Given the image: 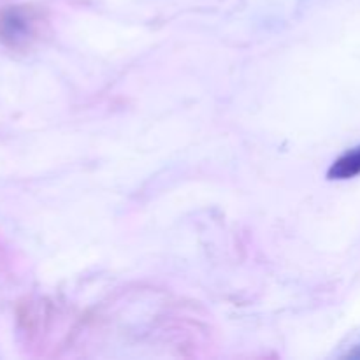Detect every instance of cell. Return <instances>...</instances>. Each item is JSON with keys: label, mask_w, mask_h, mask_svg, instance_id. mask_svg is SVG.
<instances>
[{"label": "cell", "mask_w": 360, "mask_h": 360, "mask_svg": "<svg viewBox=\"0 0 360 360\" xmlns=\"http://www.w3.org/2000/svg\"><path fill=\"white\" fill-rule=\"evenodd\" d=\"M39 34V18L23 7H9L0 13V42L9 48H23Z\"/></svg>", "instance_id": "cell-1"}, {"label": "cell", "mask_w": 360, "mask_h": 360, "mask_svg": "<svg viewBox=\"0 0 360 360\" xmlns=\"http://www.w3.org/2000/svg\"><path fill=\"white\" fill-rule=\"evenodd\" d=\"M360 174V146L354 150L347 151L343 157L338 158L333 165H330L329 179H350Z\"/></svg>", "instance_id": "cell-2"}]
</instances>
